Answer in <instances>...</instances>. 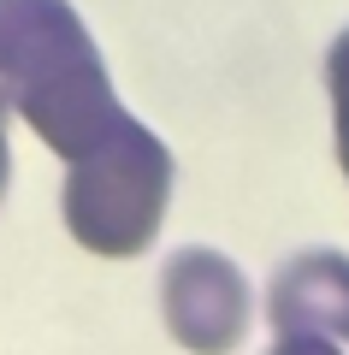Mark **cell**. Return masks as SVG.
I'll list each match as a JSON object with an SVG mask.
<instances>
[{
    "instance_id": "obj_3",
    "label": "cell",
    "mask_w": 349,
    "mask_h": 355,
    "mask_svg": "<svg viewBox=\"0 0 349 355\" xmlns=\"http://www.w3.org/2000/svg\"><path fill=\"white\" fill-rule=\"evenodd\" d=\"M160 314L196 355H231L249 331V279L213 249H178L160 272Z\"/></svg>"
},
{
    "instance_id": "obj_5",
    "label": "cell",
    "mask_w": 349,
    "mask_h": 355,
    "mask_svg": "<svg viewBox=\"0 0 349 355\" xmlns=\"http://www.w3.org/2000/svg\"><path fill=\"white\" fill-rule=\"evenodd\" d=\"M325 89H332V130H337V160L349 178V30L325 53Z\"/></svg>"
},
{
    "instance_id": "obj_1",
    "label": "cell",
    "mask_w": 349,
    "mask_h": 355,
    "mask_svg": "<svg viewBox=\"0 0 349 355\" xmlns=\"http://www.w3.org/2000/svg\"><path fill=\"white\" fill-rule=\"evenodd\" d=\"M0 95L60 160H77L125 119L71 0H0Z\"/></svg>"
},
{
    "instance_id": "obj_4",
    "label": "cell",
    "mask_w": 349,
    "mask_h": 355,
    "mask_svg": "<svg viewBox=\"0 0 349 355\" xmlns=\"http://www.w3.org/2000/svg\"><path fill=\"white\" fill-rule=\"evenodd\" d=\"M273 331H314L349 343V261L337 249H308L273 279L266 296Z\"/></svg>"
},
{
    "instance_id": "obj_2",
    "label": "cell",
    "mask_w": 349,
    "mask_h": 355,
    "mask_svg": "<svg viewBox=\"0 0 349 355\" xmlns=\"http://www.w3.org/2000/svg\"><path fill=\"white\" fill-rule=\"evenodd\" d=\"M65 225L89 254H142L172 202V154L137 119H119L95 148L65 160Z\"/></svg>"
},
{
    "instance_id": "obj_6",
    "label": "cell",
    "mask_w": 349,
    "mask_h": 355,
    "mask_svg": "<svg viewBox=\"0 0 349 355\" xmlns=\"http://www.w3.org/2000/svg\"><path fill=\"white\" fill-rule=\"evenodd\" d=\"M273 355H343L337 338H314V331H278Z\"/></svg>"
},
{
    "instance_id": "obj_7",
    "label": "cell",
    "mask_w": 349,
    "mask_h": 355,
    "mask_svg": "<svg viewBox=\"0 0 349 355\" xmlns=\"http://www.w3.org/2000/svg\"><path fill=\"white\" fill-rule=\"evenodd\" d=\"M6 178H12V148H6V95H0V196H6Z\"/></svg>"
}]
</instances>
